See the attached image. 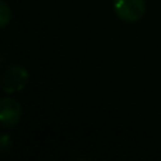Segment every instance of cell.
Returning <instances> with one entry per match:
<instances>
[{"label":"cell","mask_w":161,"mask_h":161,"mask_svg":"<svg viewBox=\"0 0 161 161\" xmlns=\"http://www.w3.org/2000/svg\"><path fill=\"white\" fill-rule=\"evenodd\" d=\"M30 82V74L23 65H10L2 76V91L4 93H17Z\"/></svg>","instance_id":"6da1fadb"},{"label":"cell","mask_w":161,"mask_h":161,"mask_svg":"<svg viewBox=\"0 0 161 161\" xmlns=\"http://www.w3.org/2000/svg\"><path fill=\"white\" fill-rule=\"evenodd\" d=\"M113 10L120 20L126 23H136L146 14L144 0H113Z\"/></svg>","instance_id":"7a4b0ae2"},{"label":"cell","mask_w":161,"mask_h":161,"mask_svg":"<svg viewBox=\"0 0 161 161\" xmlns=\"http://www.w3.org/2000/svg\"><path fill=\"white\" fill-rule=\"evenodd\" d=\"M23 108L19 100L11 96H4L0 100V122L4 129H13L21 120Z\"/></svg>","instance_id":"3957f363"},{"label":"cell","mask_w":161,"mask_h":161,"mask_svg":"<svg viewBox=\"0 0 161 161\" xmlns=\"http://www.w3.org/2000/svg\"><path fill=\"white\" fill-rule=\"evenodd\" d=\"M11 17H13V13H11L10 6L7 4V2L2 0L0 2V27H7V24L11 21Z\"/></svg>","instance_id":"277c9868"},{"label":"cell","mask_w":161,"mask_h":161,"mask_svg":"<svg viewBox=\"0 0 161 161\" xmlns=\"http://www.w3.org/2000/svg\"><path fill=\"white\" fill-rule=\"evenodd\" d=\"M0 146H2V151L3 153H8L13 147V142H11V137L7 133H4L0 139Z\"/></svg>","instance_id":"5b68a950"}]
</instances>
